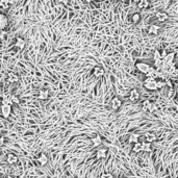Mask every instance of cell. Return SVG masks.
Here are the masks:
<instances>
[{
  "instance_id": "cell-1",
  "label": "cell",
  "mask_w": 178,
  "mask_h": 178,
  "mask_svg": "<svg viewBox=\"0 0 178 178\" xmlns=\"http://www.w3.org/2000/svg\"><path fill=\"white\" fill-rule=\"evenodd\" d=\"M155 85H156V80H155V79L149 78V77H147V78L145 79V83H144V85H145V88L147 89V90H150V91L156 90Z\"/></svg>"
},
{
  "instance_id": "cell-2",
  "label": "cell",
  "mask_w": 178,
  "mask_h": 178,
  "mask_svg": "<svg viewBox=\"0 0 178 178\" xmlns=\"http://www.w3.org/2000/svg\"><path fill=\"white\" fill-rule=\"evenodd\" d=\"M1 112H2V115H3V117H4V118H7V117H9L11 112H12V106H11V104L3 103L2 107H1Z\"/></svg>"
},
{
  "instance_id": "cell-3",
  "label": "cell",
  "mask_w": 178,
  "mask_h": 178,
  "mask_svg": "<svg viewBox=\"0 0 178 178\" xmlns=\"http://www.w3.org/2000/svg\"><path fill=\"white\" fill-rule=\"evenodd\" d=\"M7 25H9V19H7V17L4 14L0 13V30L5 29L7 27Z\"/></svg>"
},
{
  "instance_id": "cell-4",
  "label": "cell",
  "mask_w": 178,
  "mask_h": 178,
  "mask_svg": "<svg viewBox=\"0 0 178 178\" xmlns=\"http://www.w3.org/2000/svg\"><path fill=\"white\" fill-rule=\"evenodd\" d=\"M136 67L140 72L144 73V74H147V72H148L149 69H150V66L147 65V64H145V63H136Z\"/></svg>"
},
{
  "instance_id": "cell-5",
  "label": "cell",
  "mask_w": 178,
  "mask_h": 178,
  "mask_svg": "<svg viewBox=\"0 0 178 178\" xmlns=\"http://www.w3.org/2000/svg\"><path fill=\"white\" fill-rule=\"evenodd\" d=\"M122 105V101L119 99L118 97H114L112 99V107L114 111H118Z\"/></svg>"
},
{
  "instance_id": "cell-6",
  "label": "cell",
  "mask_w": 178,
  "mask_h": 178,
  "mask_svg": "<svg viewBox=\"0 0 178 178\" xmlns=\"http://www.w3.org/2000/svg\"><path fill=\"white\" fill-rule=\"evenodd\" d=\"M155 17H156L157 21H159V22H165L169 18L168 14L165 12H157L156 14H155Z\"/></svg>"
},
{
  "instance_id": "cell-7",
  "label": "cell",
  "mask_w": 178,
  "mask_h": 178,
  "mask_svg": "<svg viewBox=\"0 0 178 178\" xmlns=\"http://www.w3.org/2000/svg\"><path fill=\"white\" fill-rule=\"evenodd\" d=\"M6 161L9 163V165H14L18 161V156L14 153H9L7 154V156H6Z\"/></svg>"
},
{
  "instance_id": "cell-8",
  "label": "cell",
  "mask_w": 178,
  "mask_h": 178,
  "mask_svg": "<svg viewBox=\"0 0 178 178\" xmlns=\"http://www.w3.org/2000/svg\"><path fill=\"white\" fill-rule=\"evenodd\" d=\"M139 98H140V93L136 89H133V90L130 91L129 99L131 100V101H136V100H139Z\"/></svg>"
},
{
  "instance_id": "cell-9",
  "label": "cell",
  "mask_w": 178,
  "mask_h": 178,
  "mask_svg": "<svg viewBox=\"0 0 178 178\" xmlns=\"http://www.w3.org/2000/svg\"><path fill=\"white\" fill-rule=\"evenodd\" d=\"M25 45H26V42H25L24 39H22V38H17V40H16V43H15V46L17 47V48H19L20 50H22V49H24Z\"/></svg>"
},
{
  "instance_id": "cell-10",
  "label": "cell",
  "mask_w": 178,
  "mask_h": 178,
  "mask_svg": "<svg viewBox=\"0 0 178 178\" xmlns=\"http://www.w3.org/2000/svg\"><path fill=\"white\" fill-rule=\"evenodd\" d=\"M38 161H39L41 166H45L46 163H48V157H47V155L45 153H41L40 156L38 157Z\"/></svg>"
},
{
  "instance_id": "cell-11",
  "label": "cell",
  "mask_w": 178,
  "mask_h": 178,
  "mask_svg": "<svg viewBox=\"0 0 178 178\" xmlns=\"http://www.w3.org/2000/svg\"><path fill=\"white\" fill-rule=\"evenodd\" d=\"M147 77H149V78H153V79H155L156 80V78L158 77V73L156 72V70L155 69H153V68H151L150 67V69H149V71L147 72Z\"/></svg>"
},
{
  "instance_id": "cell-12",
  "label": "cell",
  "mask_w": 178,
  "mask_h": 178,
  "mask_svg": "<svg viewBox=\"0 0 178 178\" xmlns=\"http://www.w3.org/2000/svg\"><path fill=\"white\" fill-rule=\"evenodd\" d=\"M174 56H175V53H174V52H171L170 54L166 55V56H165V58H163V62L165 64H167V65H170V64H172Z\"/></svg>"
},
{
  "instance_id": "cell-13",
  "label": "cell",
  "mask_w": 178,
  "mask_h": 178,
  "mask_svg": "<svg viewBox=\"0 0 178 178\" xmlns=\"http://www.w3.org/2000/svg\"><path fill=\"white\" fill-rule=\"evenodd\" d=\"M145 140L147 143H152L154 142L155 140H156V136L154 134V133H146L145 134Z\"/></svg>"
},
{
  "instance_id": "cell-14",
  "label": "cell",
  "mask_w": 178,
  "mask_h": 178,
  "mask_svg": "<svg viewBox=\"0 0 178 178\" xmlns=\"http://www.w3.org/2000/svg\"><path fill=\"white\" fill-rule=\"evenodd\" d=\"M18 80H19V78L16 74H14V73H9V74H7V81L9 82L14 83V82H17Z\"/></svg>"
},
{
  "instance_id": "cell-15",
  "label": "cell",
  "mask_w": 178,
  "mask_h": 178,
  "mask_svg": "<svg viewBox=\"0 0 178 178\" xmlns=\"http://www.w3.org/2000/svg\"><path fill=\"white\" fill-rule=\"evenodd\" d=\"M159 31V26L157 25H150V27L148 28V32L150 34H157Z\"/></svg>"
},
{
  "instance_id": "cell-16",
  "label": "cell",
  "mask_w": 178,
  "mask_h": 178,
  "mask_svg": "<svg viewBox=\"0 0 178 178\" xmlns=\"http://www.w3.org/2000/svg\"><path fill=\"white\" fill-rule=\"evenodd\" d=\"M49 97V92L46 90H41L39 92V98L41 100H45Z\"/></svg>"
},
{
  "instance_id": "cell-17",
  "label": "cell",
  "mask_w": 178,
  "mask_h": 178,
  "mask_svg": "<svg viewBox=\"0 0 178 178\" xmlns=\"http://www.w3.org/2000/svg\"><path fill=\"white\" fill-rule=\"evenodd\" d=\"M92 142H93V144H94L95 147H98V146H100L101 144H102V140H101L100 136H96L95 138L92 139Z\"/></svg>"
},
{
  "instance_id": "cell-18",
  "label": "cell",
  "mask_w": 178,
  "mask_h": 178,
  "mask_svg": "<svg viewBox=\"0 0 178 178\" xmlns=\"http://www.w3.org/2000/svg\"><path fill=\"white\" fill-rule=\"evenodd\" d=\"M106 153H107V150L106 149H100V150L97 151L96 156L98 158H104L106 156Z\"/></svg>"
},
{
  "instance_id": "cell-19",
  "label": "cell",
  "mask_w": 178,
  "mask_h": 178,
  "mask_svg": "<svg viewBox=\"0 0 178 178\" xmlns=\"http://www.w3.org/2000/svg\"><path fill=\"white\" fill-rule=\"evenodd\" d=\"M138 6L142 9H147L149 6V1L148 0H141V1H139V3H138Z\"/></svg>"
},
{
  "instance_id": "cell-20",
  "label": "cell",
  "mask_w": 178,
  "mask_h": 178,
  "mask_svg": "<svg viewBox=\"0 0 178 178\" xmlns=\"http://www.w3.org/2000/svg\"><path fill=\"white\" fill-rule=\"evenodd\" d=\"M139 138H140L139 134L132 133V134H130V136H129V142L132 143V144H136V143L139 142Z\"/></svg>"
},
{
  "instance_id": "cell-21",
  "label": "cell",
  "mask_w": 178,
  "mask_h": 178,
  "mask_svg": "<svg viewBox=\"0 0 178 178\" xmlns=\"http://www.w3.org/2000/svg\"><path fill=\"white\" fill-rule=\"evenodd\" d=\"M94 74L99 77V76L104 74V70H103L101 67H95V69H94Z\"/></svg>"
},
{
  "instance_id": "cell-22",
  "label": "cell",
  "mask_w": 178,
  "mask_h": 178,
  "mask_svg": "<svg viewBox=\"0 0 178 178\" xmlns=\"http://www.w3.org/2000/svg\"><path fill=\"white\" fill-rule=\"evenodd\" d=\"M132 151L133 152H141L142 151V143H136V144H133V147H132Z\"/></svg>"
},
{
  "instance_id": "cell-23",
  "label": "cell",
  "mask_w": 178,
  "mask_h": 178,
  "mask_svg": "<svg viewBox=\"0 0 178 178\" xmlns=\"http://www.w3.org/2000/svg\"><path fill=\"white\" fill-rule=\"evenodd\" d=\"M142 151L151 152V144L150 143H147V142L142 143Z\"/></svg>"
},
{
  "instance_id": "cell-24",
  "label": "cell",
  "mask_w": 178,
  "mask_h": 178,
  "mask_svg": "<svg viewBox=\"0 0 178 178\" xmlns=\"http://www.w3.org/2000/svg\"><path fill=\"white\" fill-rule=\"evenodd\" d=\"M11 5V2H9V0H1L0 1V6L4 9H7Z\"/></svg>"
},
{
  "instance_id": "cell-25",
  "label": "cell",
  "mask_w": 178,
  "mask_h": 178,
  "mask_svg": "<svg viewBox=\"0 0 178 178\" xmlns=\"http://www.w3.org/2000/svg\"><path fill=\"white\" fill-rule=\"evenodd\" d=\"M131 20H132L133 23H139L140 20H141V15H140L139 13L133 14V15L131 16Z\"/></svg>"
},
{
  "instance_id": "cell-26",
  "label": "cell",
  "mask_w": 178,
  "mask_h": 178,
  "mask_svg": "<svg viewBox=\"0 0 178 178\" xmlns=\"http://www.w3.org/2000/svg\"><path fill=\"white\" fill-rule=\"evenodd\" d=\"M165 85H166V81H165V80H163V79H160V80H156V85H155L156 90H158V89H163Z\"/></svg>"
},
{
  "instance_id": "cell-27",
  "label": "cell",
  "mask_w": 178,
  "mask_h": 178,
  "mask_svg": "<svg viewBox=\"0 0 178 178\" xmlns=\"http://www.w3.org/2000/svg\"><path fill=\"white\" fill-rule=\"evenodd\" d=\"M150 105H151V102L149 101V100H145V101L143 102V109H145V111H148Z\"/></svg>"
},
{
  "instance_id": "cell-28",
  "label": "cell",
  "mask_w": 178,
  "mask_h": 178,
  "mask_svg": "<svg viewBox=\"0 0 178 178\" xmlns=\"http://www.w3.org/2000/svg\"><path fill=\"white\" fill-rule=\"evenodd\" d=\"M11 101H12V103H16V104H19L20 103V100H19V98L17 96H15V95H11Z\"/></svg>"
},
{
  "instance_id": "cell-29",
  "label": "cell",
  "mask_w": 178,
  "mask_h": 178,
  "mask_svg": "<svg viewBox=\"0 0 178 178\" xmlns=\"http://www.w3.org/2000/svg\"><path fill=\"white\" fill-rule=\"evenodd\" d=\"M101 178H112V175L111 173H104V174L101 176Z\"/></svg>"
},
{
  "instance_id": "cell-30",
  "label": "cell",
  "mask_w": 178,
  "mask_h": 178,
  "mask_svg": "<svg viewBox=\"0 0 178 178\" xmlns=\"http://www.w3.org/2000/svg\"><path fill=\"white\" fill-rule=\"evenodd\" d=\"M148 111H149V112H153V111H155V105L151 103V105H150V107H149Z\"/></svg>"
},
{
  "instance_id": "cell-31",
  "label": "cell",
  "mask_w": 178,
  "mask_h": 178,
  "mask_svg": "<svg viewBox=\"0 0 178 178\" xmlns=\"http://www.w3.org/2000/svg\"><path fill=\"white\" fill-rule=\"evenodd\" d=\"M3 146V138H0V147Z\"/></svg>"
},
{
  "instance_id": "cell-32",
  "label": "cell",
  "mask_w": 178,
  "mask_h": 178,
  "mask_svg": "<svg viewBox=\"0 0 178 178\" xmlns=\"http://www.w3.org/2000/svg\"><path fill=\"white\" fill-rule=\"evenodd\" d=\"M6 178H17V177H15V176H12V175H9V176H6Z\"/></svg>"
},
{
  "instance_id": "cell-33",
  "label": "cell",
  "mask_w": 178,
  "mask_h": 178,
  "mask_svg": "<svg viewBox=\"0 0 178 178\" xmlns=\"http://www.w3.org/2000/svg\"><path fill=\"white\" fill-rule=\"evenodd\" d=\"M121 178H126V177H121Z\"/></svg>"
}]
</instances>
